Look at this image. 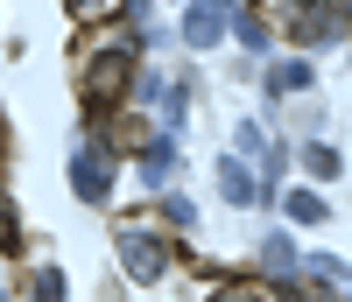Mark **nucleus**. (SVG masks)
<instances>
[{"label": "nucleus", "mask_w": 352, "mask_h": 302, "mask_svg": "<svg viewBox=\"0 0 352 302\" xmlns=\"http://www.w3.org/2000/svg\"><path fill=\"white\" fill-rule=\"evenodd\" d=\"M219 190H226L232 204H254V176H247L240 162H219Z\"/></svg>", "instance_id": "nucleus-8"}, {"label": "nucleus", "mask_w": 352, "mask_h": 302, "mask_svg": "<svg viewBox=\"0 0 352 302\" xmlns=\"http://www.w3.org/2000/svg\"><path fill=\"white\" fill-rule=\"evenodd\" d=\"M282 92H310V64L303 56H289V64L268 71V99H282Z\"/></svg>", "instance_id": "nucleus-6"}, {"label": "nucleus", "mask_w": 352, "mask_h": 302, "mask_svg": "<svg viewBox=\"0 0 352 302\" xmlns=\"http://www.w3.org/2000/svg\"><path fill=\"white\" fill-rule=\"evenodd\" d=\"M162 225H176V232H184V225H197V211H190L184 197H169V204H162Z\"/></svg>", "instance_id": "nucleus-13"}, {"label": "nucleus", "mask_w": 352, "mask_h": 302, "mask_svg": "<svg viewBox=\"0 0 352 302\" xmlns=\"http://www.w3.org/2000/svg\"><path fill=\"white\" fill-rule=\"evenodd\" d=\"M134 36H127V28H113V36H99V56H92V64H85V106H113V99H120V84H127V71H134Z\"/></svg>", "instance_id": "nucleus-1"}, {"label": "nucleus", "mask_w": 352, "mask_h": 302, "mask_svg": "<svg viewBox=\"0 0 352 302\" xmlns=\"http://www.w3.org/2000/svg\"><path fill=\"white\" fill-rule=\"evenodd\" d=\"M303 169L317 176V183H331V176H338L345 162H338V148H331V141H310V148H303Z\"/></svg>", "instance_id": "nucleus-7"}, {"label": "nucleus", "mask_w": 352, "mask_h": 302, "mask_svg": "<svg viewBox=\"0 0 352 302\" xmlns=\"http://www.w3.org/2000/svg\"><path fill=\"white\" fill-rule=\"evenodd\" d=\"M324 14H331L338 28H352V0H331V8H324Z\"/></svg>", "instance_id": "nucleus-16"}, {"label": "nucleus", "mask_w": 352, "mask_h": 302, "mask_svg": "<svg viewBox=\"0 0 352 302\" xmlns=\"http://www.w3.org/2000/svg\"><path fill=\"white\" fill-rule=\"evenodd\" d=\"M226 28H232V8H226V0H190V14H184V43H190V49H212Z\"/></svg>", "instance_id": "nucleus-4"}, {"label": "nucleus", "mask_w": 352, "mask_h": 302, "mask_svg": "<svg viewBox=\"0 0 352 302\" xmlns=\"http://www.w3.org/2000/svg\"><path fill=\"white\" fill-rule=\"evenodd\" d=\"M120 260H127V281H162L169 275V246L155 232H141V225L120 232Z\"/></svg>", "instance_id": "nucleus-2"}, {"label": "nucleus", "mask_w": 352, "mask_h": 302, "mask_svg": "<svg viewBox=\"0 0 352 302\" xmlns=\"http://www.w3.org/2000/svg\"><path fill=\"white\" fill-rule=\"evenodd\" d=\"M71 190H78L85 204H106V197H113V155L78 148V155H71Z\"/></svg>", "instance_id": "nucleus-3"}, {"label": "nucleus", "mask_w": 352, "mask_h": 302, "mask_svg": "<svg viewBox=\"0 0 352 302\" xmlns=\"http://www.w3.org/2000/svg\"><path fill=\"white\" fill-rule=\"evenodd\" d=\"M14 232H21V225H14V204L0 197V246H14Z\"/></svg>", "instance_id": "nucleus-15"}, {"label": "nucleus", "mask_w": 352, "mask_h": 302, "mask_svg": "<svg viewBox=\"0 0 352 302\" xmlns=\"http://www.w3.org/2000/svg\"><path fill=\"white\" fill-rule=\"evenodd\" d=\"M0 302H8V288H0Z\"/></svg>", "instance_id": "nucleus-17"}, {"label": "nucleus", "mask_w": 352, "mask_h": 302, "mask_svg": "<svg viewBox=\"0 0 352 302\" xmlns=\"http://www.w3.org/2000/svg\"><path fill=\"white\" fill-rule=\"evenodd\" d=\"M268 267L289 281V267H296V246H289V239H268Z\"/></svg>", "instance_id": "nucleus-11"}, {"label": "nucleus", "mask_w": 352, "mask_h": 302, "mask_svg": "<svg viewBox=\"0 0 352 302\" xmlns=\"http://www.w3.org/2000/svg\"><path fill=\"white\" fill-rule=\"evenodd\" d=\"M141 176L162 190L169 176H176V141H148V148H141Z\"/></svg>", "instance_id": "nucleus-5"}, {"label": "nucleus", "mask_w": 352, "mask_h": 302, "mask_svg": "<svg viewBox=\"0 0 352 302\" xmlns=\"http://www.w3.org/2000/svg\"><path fill=\"white\" fill-rule=\"evenodd\" d=\"M36 302H64V275H56V267L36 275Z\"/></svg>", "instance_id": "nucleus-12"}, {"label": "nucleus", "mask_w": 352, "mask_h": 302, "mask_svg": "<svg viewBox=\"0 0 352 302\" xmlns=\"http://www.w3.org/2000/svg\"><path fill=\"white\" fill-rule=\"evenodd\" d=\"M64 8H71L78 21H106V14H120V0H64Z\"/></svg>", "instance_id": "nucleus-10"}, {"label": "nucleus", "mask_w": 352, "mask_h": 302, "mask_svg": "<svg viewBox=\"0 0 352 302\" xmlns=\"http://www.w3.org/2000/svg\"><path fill=\"white\" fill-rule=\"evenodd\" d=\"M212 302H268V295H261V288H254V281H232V288H219V295H212Z\"/></svg>", "instance_id": "nucleus-14"}, {"label": "nucleus", "mask_w": 352, "mask_h": 302, "mask_svg": "<svg viewBox=\"0 0 352 302\" xmlns=\"http://www.w3.org/2000/svg\"><path fill=\"white\" fill-rule=\"evenodd\" d=\"M289 218H296V225H317V218H324V197H317V190H296V197H289Z\"/></svg>", "instance_id": "nucleus-9"}]
</instances>
